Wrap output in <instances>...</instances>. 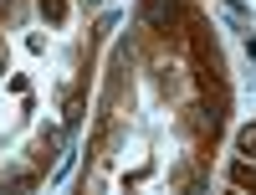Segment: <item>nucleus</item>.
Listing matches in <instances>:
<instances>
[{
  "label": "nucleus",
  "mask_w": 256,
  "mask_h": 195,
  "mask_svg": "<svg viewBox=\"0 0 256 195\" xmlns=\"http://www.w3.org/2000/svg\"><path fill=\"white\" fill-rule=\"evenodd\" d=\"M174 11H180V0H144V21L148 26H169Z\"/></svg>",
  "instance_id": "1"
},
{
  "label": "nucleus",
  "mask_w": 256,
  "mask_h": 195,
  "mask_svg": "<svg viewBox=\"0 0 256 195\" xmlns=\"http://www.w3.org/2000/svg\"><path fill=\"white\" fill-rule=\"evenodd\" d=\"M241 149H246V154H256V128H246V134H241Z\"/></svg>",
  "instance_id": "2"
}]
</instances>
